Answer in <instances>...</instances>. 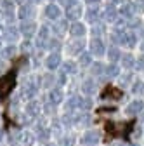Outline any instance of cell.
Listing matches in <instances>:
<instances>
[{"mask_svg": "<svg viewBox=\"0 0 144 146\" xmlns=\"http://www.w3.org/2000/svg\"><path fill=\"white\" fill-rule=\"evenodd\" d=\"M35 141H37V134H33V132H23V134H21V143H23V146H33Z\"/></svg>", "mask_w": 144, "mask_h": 146, "instance_id": "18", "label": "cell"}, {"mask_svg": "<svg viewBox=\"0 0 144 146\" xmlns=\"http://www.w3.org/2000/svg\"><path fill=\"white\" fill-rule=\"evenodd\" d=\"M135 68L141 70V71H144V54H141V56L135 59Z\"/></svg>", "mask_w": 144, "mask_h": 146, "instance_id": "36", "label": "cell"}, {"mask_svg": "<svg viewBox=\"0 0 144 146\" xmlns=\"http://www.w3.org/2000/svg\"><path fill=\"white\" fill-rule=\"evenodd\" d=\"M142 36H144V28H142Z\"/></svg>", "mask_w": 144, "mask_h": 146, "instance_id": "46", "label": "cell"}, {"mask_svg": "<svg viewBox=\"0 0 144 146\" xmlns=\"http://www.w3.org/2000/svg\"><path fill=\"white\" fill-rule=\"evenodd\" d=\"M102 98H106V99H120V98H122V92H120L118 89L108 87L104 92H102Z\"/></svg>", "mask_w": 144, "mask_h": 146, "instance_id": "17", "label": "cell"}, {"mask_svg": "<svg viewBox=\"0 0 144 146\" xmlns=\"http://www.w3.org/2000/svg\"><path fill=\"white\" fill-rule=\"evenodd\" d=\"M85 2H87V4H99L101 0H85Z\"/></svg>", "mask_w": 144, "mask_h": 146, "instance_id": "43", "label": "cell"}, {"mask_svg": "<svg viewBox=\"0 0 144 146\" xmlns=\"http://www.w3.org/2000/svg\"><path fill=\"white\" fill-rule=\"evenodd\" d=\"M132 92L137 94V96H144V82L142 80H137L132 87Z\"/></svg>", "mask_w": 144, "mask_h": 146, "instance_id": "28", "label": "cell"}, {"mask_svg": "<svg viewBox=\"0 0 144 146\" xmlns=\"http://www.w3.org/2000/svg\"><path fill=\"white\" fill-rule=\"evenodd\" d=\"M45 16L49 17V19H59V16H61L59 5H56V4H49V5L45 7Z\"/></svg>", "mask_w": 144, "mask_h": 146, "instance_id": "8", "label": "cell"}, {"mask_svg": "<svg viewBox=\"0 0 144 146\" xmlns=\"http://www.w3.org/2000/svg\"><path fill=\"white\" fill-rule=\"evenodd\" d=\"M2 7H4L5 16L11 19V17H12V12H14V2H12V0H4V2H2Z\"/></svg>", "mask_w": 144, "mask_h": 146, "instance_id": "25", "label": "cell"}, {"mask_svg": "<svg viewBox=\"0 0 144 146\" xmlns=\"http://www.w3.org/2000/svg\"><path fill=\"white\" fill-rule=\"evenodd\" d=\"M44 146H57V144H56V143H50V141H47Z\"/></svg>", "mask_w": 144, "mask_h": 146, "instance_id": "44", "label": "cell"}, {"mask_svg": "<svg viewBox=\"0 0 144 146\" xmlns=\"http://www.w3.org/2000/svg\"><path fill=\"white\" fill-rule=\"evenodd\" d=\"M122 44L127 45V47L130 49V47H134V45L137 44V36H135L134 33H127V31H125L123 36H122Z\"/></svg>", "mask_w": 144, "mask_h": 146, "instance_id": "14", "label": "cell"}, {"mask_svg": "<svg viewBox=\"0 0 144 146\" xmlns=\"http://www.w3.org/2000/svg\"><path fill=\"white\" fill-rule=\"evenodd\" d=\"M104 16H106L108 21H116V11H115V7H113V5H108Z\"/></svg>", "mask_w": 144, "mask_h": 146, "instance_id": "29", "label": "cell"}, {"mask_svg": "<svg viewBox=\"0 0 144 146\" xmlns=\"http://www.w3.org/2000/svg\"><path fill=\"white\" fill-rule=\"evenodd\" d=\"M127 115L129 117H135V115H139V113H142L144 111V101H141V99H135V101H132L129 106H127Z\"/></svg>", "mask_w": 144, "mask_h": 146, "instance_id": "2", "label": "cell"}, {"mask_svg": "<svg viewBox=\"0 0 144 146\" xmlns=\"http://www.w3.org/2000/svg\"><path fill=\"white\" fill-rule=\"evenodd\" d=\"M63 71L66 73V75H68V73H69V75H71V73H77V64L71 63V61H68V63L63 64Z\"/></svg>", "mask_w": 144, "mask_h": 146, "instance_id": "31", "label": "cell"}, {"mask_svg": "<svg viewBox=\"0 0 144 146\" xmlns=\"http://www.w3.org/2000/svg\"><path fill=\"white\" fill-rule=\"evenodd\" d=\"M14 80H16V77L12 75V73H11V75H5L4 78H0V98H5L12 90Z\"/></svg>", "mask_w": 144, "mask_h": 146, "instance_id": "1", "label": "cell"}, {"mask_svg": "<svg viewBox=\"0 0 144 146\" xmlns=\"http://www.w3.org/2000/svg\"><path fill=\"white\" fill-rule=\"evenodd\" d=\"M106 77H110V78H115V77H120V68L116 66V63H111L110 66H106V73H104Z\"/></svg>", "mask_w": 144, "mask_h": 146, "instance_id": "21", "label": "cell"}, {"mask_svg": "<svg viewBox=\"0 0 144 146\" xmlns=\"http://www.w3.org/2000/svg\"><path fill=\"white\" fill-rule=\"evenodd\" d=\"M90 108H92V101H90V98H82L80 110H83V111H89Z\"/></svg>", "mask_w": 144, "mask_h": 146, "instance_id": "33", "label": "cell"}, {"mask_svg": "<svg viewBox=\"0 0 144 146\" xmlns=\"http://www.w3.org/2000/svg\"><path fill=\"white\" fill-rule=\"evenodd\" d=\"M37 92H38V85L35 84L33 80H30V82L24 85V96L31 99V98H35V96H37Z\"/></svg>", "mask_w": 144, "mask_h": 146, "instance_id": "13", "label": "cell"}, {"mask_svg": "<svg viewBox=\"0 0 144 146\" xmlns=\"http://www.w3.org/2000/svg\"><path fill=\"white\" fill-rule=\"evenodd\" d=\"M59 146H75V137L73 136H63L59 141Z\"/></svg>", "mask_w": 144, "mask_h": 146, "instance_id": "32", "label": "cell"}, {"mask_svg": "<svg viewBox=\"0 0 144 146\" xmlns=\"http://www.w3.org/2000/svg\"><path fill=\"white\" fill-rule=\"evenodd\" d=\"M37 137L40 141H45L47 143V139L50 137V129H49V127H45V125H38L37 127Z\"/></svg>", "mask_w": 144, "mask_h": 146, "instance_id": "16", "label": "cell"}, {"mask_svg": "<svg viewBox=\"0 0 144 146\" xmlns=\"http://www.w3.org/2000/svg\"><path fill=\"white\" fill-rule=\"evenodd\" d=\"M92 73L94 75H102V73H106V66H102L101 63H96L92 64Z\"/></svg>", "mask_w": 144, "mask_h": 146, "instance_id": "34", "label": "cell"}, {"mask_svg": "<svg viewBox=\"0 0 144 146\" xmlns=\"http://www.w3.org/2000/svg\"><path fill=\"white\" fill-rule=\"evenodd\" d=\"M82 90H83L85 96H92V94H96L97 85H96V82H94L92 78H87V80L82 84Z\"/></svg>", "mask_w": 144, "mask_h": 146, "instance_id": "7", "label": "cell"}, {"mask_svg": "<svg viewBox=\"0 0 144 146\" xmlns=\"http://www.w3.org/2000/svg\"><path fill=\"white\" fill-rule=\"evenodd\" d=\"M120 12H122V16H123V17H132V16H134V12H135V7H134V4L127 2V4H123V5H122Z\"/></svg>", "mask_w": 144, "mask_h": 146, "instance_id": "20", "label": "cell"}, {"mask_svg": "<svg viewBox=\"0 0 144 146\" xmlns=\"http://www.w3.org/2000/svg\"><path fill=\"white\" fill-rule=\"evenodd\" d=\"M141 49H142V52H144V42H142V44H141Z\"/></svg>", "mask_w": 144, "mask_h": 146, "instance_id": "45", "label": "cell"}, {"mask_svg": "<svg viewBox=\"0 0 144 146\" xmlns=\"http://www.w3.org/2000/svg\"><path fill=\"white\" fill-rule=\"evenodd\" d=\"M99 139H101V134L97 131H87L83 134V137H82V143L85 146H94V144L99 143Z\"/></svg>", "mask_w": 144, "mask_h": 146, "instance_id": "3", "label": "cell"}, {"mask_svg": "<svg viewBox=\"0 0 144 146\" xmlns=\"http://www.w3.org/2000/svg\"><path fill=\"white\" fill-rule=\"evenodd\" d=\"M129 26H130V28H139V26H141V21L134 17V19H130V21H129Z\"/></svg>", "mask_w": 144, "mask_h": 146, "instance_id": "39", "label": "cell"}, {"mask_svg": "<svg viewBox=\"0 0 144 146\" xmlns=\"http://www.w3.org/2000/svg\"><path fill=\"white\" fill-rule=\"evenodd\" d=\"M35 2H40V0H35Z\"/></svg>", "mask_w": 144, "mask_h": 146, "instance_id": "47", "label": "cell"}, {"mask_svg": "<svg viewBox=\"0 0 144 146\" xmlns=\"http://www.w3.org/2000/svg\"><path fill=\"white\" fill-rule=\"evenodd\" d=\"M108 58H110V61H111V63H116L118 59H122L120 49H116V47H111L110 50H108Z\"/></svg>", "mask_w": 144, "mask_h": 146, "instance_id": "26", "label": "cell"}, {"mask_svg": "<svg viewBox=\"0 0 144 146\" xmlns=\"http://www.w3.org/2000/svg\"><path fill=\"white\" fill-rule=\"evenodd\" d=\"M14 54H16V47H14V45H9V47L4 49V56H5V58H12Z\"/></svg>", "mask_w": 144, "mask_h": 146, "instance_id": "35", "label": "cell"}, {"mask_svg": "<svg viewBox=\"0 0 144 146\" xmlns=\"http://www.w3.org/2000/svg\"><path fill=\"white\" fill-rule=\"evenodd\" d=\"M0 45H2V40H0Z\"/></svg>", "mask_w": 144, "mask_h": 146, "instance_id": "48", "label": "cell"}, {"mask_svg": "<svg viewBox=\"0 0 144 146\" xmlns=\"http://www.w3.org/2000/svg\"><path fill=\"white\" fill-rule=\"evenodd\" d=\"M83 47H85V44L82 40H75V42L69 44V52L71 54H82V49Z\"/></svg>", "mask_w": 144, "mask_h": 146, "instance_id": "23", "label": "cell"}, {"mask_svg": "<svg viewBox=\"0 0 144 146\" xmlns=\"http://www.w3.org/2000/svg\"><path fill=\"white\" fill-rule=\"evenodd\" d=\"M122 64H123V68H127V70L135 68V59H134V56H132V54H123V56H122Z\"/></svg>", "mask_w": 144, "mask_h": 146, "instance_id": "19", "label": "cell"}, {"mask_svg": "<svg viewBox=\"0 0 144 146\" xmlns=\"http://www.w3.org/2000/svg\"><path fill=\"white\" fill-rule=\"evenodd\" d=\"M35 31H37V25H35L33 21H24L21 25V33L24 36H28V38H30L31 35H35Z\"/></svg>", "mask_w": 144, "mask_h": 146, "instance_id": "11", "label": "cell"}, {"mask_svg": "<svg viewBox=\"0 0 144 146\" xmlns=\"http://www.w3.org/2000/svg\"><path fill=\"white\" fill-rule=\"evenodd\" d=\"M137 7H139V9L144 7V0H137Z\"/></svg>", "mask_w": 144, "mask_h": 146, "instance_id": "41", "label": "cell"}, {"mask_svg": "<svg viewBox=\"0 0 144 146\" xmlns=\"http://www.w3.org/2000/svg\"><path fill=\"white\" fill-rule=\"evenodd\" d=\"M42 106H40V103H37V101H31V103H28V106H26V113H28V117H31V118H37L38 115H40V110Z\"/></svg>", "mask_w": 144, "mask_h": 146, "instance_id": "9", "label": "cell"}, {"mask_svg": "<svg viewBox=\"0 0 144 146\" xmlns=\"http://www.w3.org/2000/svg\"><path fill=\"white\" fill-rule=\"evenodd\" d=\"M54 30H56L57 33H63V31L66 30V23H64V21H61V23H57V25H56V28H54Z\"/></svg>", "mask_w": 144, "mask_h": 146, "instance_id": "38", "label": "cell"}, {"mask_svg": "<svg viewBox=\"0 0 144 146\" xmlns=\"http://www.w3.org/2000/svg\"><path fill=\"white\" fill-rule=\"evenodd\" d=\"M49 103L50 104H54V106H57L61 101H63V90L61 89H52L50 92H49Z\"/></svg>", "mask_w": 144, "mask_h": 146, "instance_id": "10", "label": "cell"}, {"mask_svg": "<svg viewBox=\"0 0 144 146\" xmlns=\"http://www.w3.org/2000/svg\"><path fill=\"white\" fill-rule=\"evenodd\" d=\"M111 146H127V144H125V143H120V141H116V143H113Z\"/></svg>", "mask_w": 144, "mask_h": 146, "instance_id": "42", "label": "cell"}, {"mask_svg": "<svg viewBox=\"0 0 144 146\" xmlns=\"http://www.w3.org/2000/svg\"><path fill=\"white\" fill-rule=\"evenodd\" d=\"M17 16H19V19H26L28 16H31V7L30 5H23L21 9H19V12H17Z\"/></svg>", "mask_w": 144, "mask_h": 146, "instance_id": "30", "label": "cell"}, {"mask_svg": "<svg viewBox=\"0 0 144 146\" xmlns=\"http://www.w3.org/2000/svg\"><path fill=\"white\" fill-rule=\"evenodd\" d=\"M80 64L82 66H90L92 64V54L90 52H82L80 54Z\"/></svg>", "mask_w": 144, "mask_h": 146, "instance_id": "27", "label": "cell"}, {"mask_svg": "<svg viewBox=\"0 0 144 146\" xmlns=\"http://www.w3.org/2000/svg\"><path fill=\"white\" fill-rule=\"evenodd\" d=\"M85 17H87V21H89V23H96V21L99 19V9H96V7H90V9L87 11Z\"/></svg>", "mask_w": 144, "mask_h": 146, "instance_id": "22", "label": "cell"}, {"mask_svg": "<svg viewBox=\"0 0 144 146\" xmlns=\"http://www.w3.org/2000/svg\"><path fill=\"white\" fill-rule=\"evenodd\" d=\"M85 26L82 25V23H78V21H75L73 25L69 26V35L71 36H75V38H82V36L85 35Z\"/></svg>", "mask_w": 144, "mask_h": 146, "instance_id": "6", "label": "cell"}, {"mask_svg": "<svg viewBox=\"0 0 144 146\" xmlns=\"http://www.w3.org/2000/svg\"><path fill=\"white\" fill-rule=\"evenodd\" d=\"M4 36H5L9 42H14V40L17 38V30H16L14 26H7L5 31H4Z\"/></svg>", "mask_w": 144, "mask_h": 146, "instance_id": "24", "label": "cell"}, {"mask_svg": "<svg viewBox=\"0 0 144 146\" xmlns=\"http://www.w3.org/2000/svg\"><path fill=\"white\" fill-rule=\"evenodd\" d=\"M80 103H82V98H80V96H71V98L66 101V110H68V111L80 110Z\"/></svg>", "mask_w": 144, "mask_h": 146, "instance_id": "12", "label": "cell"}, {"mask_svg": "<svg viewBox=\"0 0 144 146\" xmlns=\"http://www.w3.org/2000/svg\"><path fill=\"white\" fill-rule=\"evenodd\" d=\"M45 66H47L50 71L56 70V68H59V66H61V54H59V52H52V54H49L47 59H45Z\"/></svg>", "mask_w": 144, "mask_h": 146, "instance_id": "4", "label": "cell"}, {"mask_svg": "<svg viewBox=\"0 0 144 146\" xmlns=\"http://www.w3.org/2000/svg\"><path fill=\"white\" fill-rule=\"evenodd\" d=\"M142 117H144V111H142Z\"/></svg>", "mask_w": 144, "mask_h": 146, "instance_id": "49", "label": "cell"}, {"mask_svg": "<svg viewBox=\"0 0 144 146\" xmlns=\"http://www.w3.org/2000/svg\"><path fill=\"white\" fill-rule=\"evenodd\" d=\"M49 47H50V49H59L61 44H59V40H50V42H49Z\"/></svg>", "mask_w": 144, "mask_h": 146, "instance_id": "40", "label": "cell"}, {"mask_svg": "<svg viewBox=\"0 0 144 146\" xmlns=\"http://www.w3.org/2000/svg\"><path fill=\"white\" fill-rule=\"evenodd\" d=\"M80 16H82V7L80 5H71V7H68V19L77 21Z\"/></svg>", "mask_w": 144, "mask_h": 146, "instance_id": "15", "label": "cell"}, {"mask_svg": "<svg viewBox=\"0 0 144 146\" xmlns=\"http://www.w3.org/2000/svg\"><path fill=\"white\" fill-rule=\"evenodd\" d=\"M106 52V45L101 38H94L90 42V54L92 56H102V54Z\"/></svg>", "mask_w": 144, "mask_h": 146, "instance_id": "5", "label": "cell"}, {"mask_svg": "<svg viewBox=\"0 0 144 146\" xmlns=\"http://www.w3.org/2000/svg\"><path fill=\"white\" fill-rule=\"evenodd\" d=\"M54 80H56V78H54L52 75H45V77H44V87H52Z\"/></svg>", "mask_w": 144, "mask_h": 146, "instance_id": "37", "label": "cell"}]
</instances>
